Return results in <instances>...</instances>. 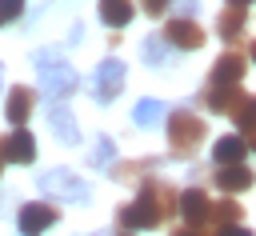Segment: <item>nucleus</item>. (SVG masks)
<instances>
[{"instance_id": "f257e3e1", "label": "nucleus", "mask_w": 256, "mask_h": 236, "mask_svg": "<svg viewBox=\"0 0 256 236\" xmlns=\"http://www.w3.org/2000/svg\"><path fill=\"white\" fill-rule=\"evenodd\" d=\"M204 140V120L192 116V112H172L168 116V144L176 156H188L196 152V144Z\"/></svg>"}, {"instance_id": "f03ea898", "label": "nucleus", "mask_w": 256, "mask_h": 236, "mask_svg": "<svg viewBox=\"0 0 256 236\" xmlns=\"http://www.w3.org/2000/svg\"><path fill=\"white\" fill-rule=\"evenodd\" d=\"M40 192L44 196H56V200H68V204H84L88 200V188H84V180L80 176H72L68 168H48V172H40Z\"/></svg>"}, {"instance_id": "7ed1b4c3", "label": "nucleus", "mask_w": 256, "mask_h": 236, "mask_svg": "<svg viewBox=\"0 0 256 236\" xmlns=\"http://www.w3.org/2000/svg\"><path fill=\"white\" fill-rule=\"evenodd\" d=\"M120 88H124V60H116V56L100 60V68H96V88H92L96 100L108 104V100L120 96Z\"/></svg>"}, {"instance_id": "20e7f679", "label": "nucleus", "mask_w": 256, "mask_h": 236, "mask_svg": "<svg viewBox=\"0 0 256 236\" xmlns=\"http://www.w3.org/2000/svg\"><path fill=\"white\" fill-rule=\"evenodd\" d=\"M164 40L172 48H180V52H192V48L204 44V28L196 20H188V16H180V20H168L164 24Z\"/></svg>"}, {"instance_id": "39448f33", "label": "nucleus", "mask_w": 256, "mask_h": 236, "mask_svg": "<svg viewBox=\"0 0 256 236\" xmlns=\"http://www.w3.org/2000/svg\"><path fill=\"white\" fill-rule=\"evenodd\" d=\"M160 220H164V216H160V208H156L144 192H140L132 204H124V208H120V224H124V228H156Z\"/></svg>"}, {"instance_id": "423d86ee", "label": "nucleus", "mask_w": 256, "mask_h": 236, "mask_svg": "<svg viewBox=\"0 0 256 236\" xmlns=\"http://www.w3.org/2000/svg\"><path fill=\"white\" fill-rule=\"evenodd\" d=\"M40 88H44V96H48V100H64V96H72V92H76V72H72L68 64L44 68V72H40Z\"/></svg>"}, {"instance_id": "0eeeda50", "label": "nucleus", "mask_w": 256, "mask_h": 236, "mask_svg": "<svg viewBox=\"0 0 256 236\" xmlns=\"http://www.w3.org/2000/svg\"><path fill=\"white\" fill-rule=\"evenodd\" d=\"M212 200H208V192L204 188H188L184 196H180V216L188 220V224H196V228H204L208 220H212Z\"/></svg>"}, {"instance_id": "6e6552de", "label": "nucleus", "mask_w": 256, "mask_h": 236, "mask_svg": "<svg viewBox=\"0 0 256 236\" xmlns=\"http://www.w3.org/2000/svg\"><path fill=\"white\" fill-rule=\"evenodd\" d=\"M200 100H204V108H212V112H220V116H224V112L232 116V112L244 104V92H240L236 84H208V92H204Z\"/></svg>"}, {"instance_id": "1a4fd4ad", "label": "nucleus", "mask_w": 256, "mask_h": 236, "mask_svg": "<svg viewBox=\"0 0 256 236\" xmlns=\"http://www.w3.org/2000/svg\"><path fill=\"white\" fill-rule=\"evenodd\" d=\"M16 224H20L24 236H40V232H48V228L56 224V208H52V204H24Z\"/></svg>"}, {"instance_id": "9d476101", "label": "nucleus", "mask_w": 256, "mask_h": 236, "mask_svg": "<svg viewBox=\"0 0 256 236\" xmlns=\"http://www.w3.org/2000/svg\"><path fill=\"white\" fill-rule=\"evenodd\" d=\"M0 156L12 160V164H28V160H36V140H32V132L16 128L12 136H4V140H0Z\"/></svg>"}, {"instance_id": "9b49d317", "label": "nucleus", "mask_w": 256, "mask_h": 236, "mask_svg": "<svg viewBox=\"0 0 256 236\" xmlns=\"http://www.w3.org/2000/svg\"><path fill=\"white\" fill-rule=\"evenodd\" d=\"M244 56L240 52H224L220 60H216V68H212V76H208V84H240V76H244Z\"/></svg>"}, {"instance_id": "f8f14e48", "label": "nucleus", "mask_w": 256, "mask_h": 236, "mask_svg": "<svg viewBox=\"0 0 256 236\" xmlns=\"http://www.w3.org/2000/svg\"><path fill=\"white\" fill-rule=\"evenodd\" d=\"M32 104H36L32 88H12V92H8V104H4V116L20 128V124L28 120V112H32Z\"/></svg>"}, {"instance_id": "ddd939ff", "label": "nucleus", "mask_w": 256, "mask_h": 236, "mask_svg": "<svg viewBox=\"0 0 256 236\" xmlns=\"http://www.w3.org/2000/svg\"><path fill=\"white\" fill-rule=\"evenodd\" d=\"M140 192L160 208V216H164V220H168V216L176 212V204H180V200H176V192H172V184H164V180H148Z\"/></svg>"}, {"instance_id": "4468645a", "label": "nucleus", "mask_w": 256, "mask_h": 236, "mask_svg": "<svg viewBox=\"0 0 256 236\" xmlns=\"http://www.w3.org/2000/svg\"><path fill=\"white\" fill-rule=\"evenodd\" d=\"M48 124H52V132H56V140H60V144H76V140H80L76 116H72L68 108H52V112H48Z\"/></svg>"}, {"instance_id": "2eb2a0df", "label": "nucleus", "mask_w": 256, "mask_h": 236, "mask_svg": "<svg viewBox=\"0 0 256 236\" xmlns=\"http://www.w3.org/2000/svg\"><path fill=\"white\" fill-rule=\"evenodd\" d=\"M216 184H220V192H244V188L252 184V168H244V164H224V168L216 172Z\"/></svg>"}, {"instance_id": "dca6fc26", "label": "nucleus", "mask_w": 256, "mask_h": 236, "mask_svg": "<svg viewBox=\"0 0 256 236\" xmlns=\"http://www.w3.org/2000/svg\"><path fill=\"white\" fill-rule=\"evenodd\" d=\"M220 36L224 40H240L244 36V24H248V16H244V4H228L224 12H220Z\"/></svg>"}, {"instance_id": "f3484780", "label": "nucleus", "mask_w": 256, "mask_h": 236, "mask_svg": "<svg viewBox=\"0 0 256 236\" xmlns=\"http://www.w3.org/2000/svg\"><path fill=\"white\" fill-rule=\"evenodd\" d=\"M244 152H248V148H244V140H240V136H220V140H216V148H212V156H216V164H220V168H224V164H240V160H244Z\"/></svg>"}, {"instance_id": "a211bd4d", "label": "nucleus", "mask_w": 256, "mask_h": 236, "mask_svg": "<svg viewBox=\"0 0 256 236\" xmlns=\"http://www.w3.org/2000/svg\"><path fill=\"white\" fill-rule=\"evenodd\" d=\"M100 20L112 28H124L132 20V0H100Z\"/></svg>"}, {"instance_id": "6ab92c4d", "label": "nucleus", "mask_w": 256, "mask_h": 236, "mask_svg": "<svg viewBox=\"0 0 256 236\" xmlns=\"http://www.w3.org/2000/svg\"><path fill=\"white\" fill-rule=\"evenodd\" d=\"M132 120H136L140 128H152L156 120H164V104H160V100H140L136 112H132Z\"/></svg>"}, {"instance_id": "aec40b11", "label": "nucleus", "mask_w": 256, "mask_h": 236, "mask_svg": "<svg viewBox=\"0 0 256 236\" xmlns=\"http://www.w3.org/2000/svg\"><path fill=\"white\" fill-rule=\"evenodd\" d=\"M232 120H236L240 132H252L256 136V96H244V104L232 112Z\"/></svg>"}, {"instance_id": "412c9836", "label": "nucleus", "mask_w": 256, "mask_h": 236, "mask_svg": "<svg viewBox=\"0 0 256 236\" xmlns=\"http://www.w3.org/2000/svg\"><path fill=\"white\" fill-rule=\"evenodd\" d=\"M240 216H244V212H240V204H232V200H224V204L212 208V220H216V224H240Z\"/></svg>"}, {"instance_id": "4be33fe9", "label": "nucleus", "mask_w": 256, "mask_h": 236, "mask_svg": "<svg viewBox=\"0 0 256 236\" xmlns=\"http://www.w3.org/2000/svg\"><path fill=\"white\" fill-rule=\"evenodd\" d=\"M164 44H168L164 36H148V40H144V60H148V64H164V52H168Z\"/></svg>"}, {"instance_id": "5701e85b", "label": "nucleus", "mask_w": 256, "mask_h": 236, "mask_svg": "<svg viewBox=\"0 0 256 236\" xmlns=\"http://www.w3.org/2000/svg\"><path fill=\"white\" fill-rule=\"evenodd\" d=\"M112 152H116V148H112V140H108V136H100V140H96V152H92V164H96V168H100V164H112Z\"/></svg>"}, {"instance_id": "b1692460", "label": "nucleus", "mask_w": 256, "mask_h": 236, "mask_svg": "<svg viewBox=\"0 0 256 236\" xmlns=\"http://www.w3.org/2000/svg\"><path fill=\"white\" fill-rule=\"evenodd\" d=\"M20 12H24V0H0V28H4V24H12Z\"/></svg>"}, {"instance_id": "393cba45", "label": "nucleus", "mask_w": 256, "mask_h": 236, "mask_svg": "<svg viewBox=\"0 0 256 236\" xmlns=\"http://www.w3.org/2000/svg\"><path fill=\"white\" fill-rule=\"evenodd\" d=\"M32 60H36V68H40V72H44V68H56V64H64L56 48H40V52H36Z\"/></svg>"}, {"instance_id": "a878e982", "label": "nucleus", "mask_w": 256, "mask_h": 236, "mask_svg": "<svg viewBox=\"0 0 256 236\" xmlns=\"http://www.w3.org/2000/svg\"><path fill=\"white\" fill-rule=\"evenodd\" d=\"M172 0H140V8L148 12V16H164V8H168Z\"/></svg>"}, {"instance_id": "bb28decb", "label": "nucleus", "mask_w": 256, "mask_h": 236, "mask_svg": "<svg viewBox=\"0 0 256 236\" xmlns=\"http://www.w3.org/2000/svg\"><path fill=\"white\" fill-rule=\"evenodd\" d=\"M216 236H252L248 228H240V224H220L216 228Z\"/></svg>"}, {"instance_id": "cd10ccee", "label": "nucleus", "mask_w": 256, "mask_h": 236, "mask_svg": "<svg viewBox=\"0 0 256 236\" xmlns=\"http://www.w3.org/2000/svg\"><path fill=\"white\" fill-rule=\"evenodd\" d=\"M172 236H208V232H204V228H196V224H184V228H176Z\"/></svg>"}, {"instance_id": "c85d7f7f", "label": "nucleus", "mask_w": 256, "mask_h": 236, "mask_svg": "<svg viewBox=\"0 0 256 236\" xmlns=\"http://www.w3.org/2000/svg\"><path fill=\"white\" fill-rule=\"evenodd\" d=\"M200 8V0H180V12H196Z\"/></svg>"}, {"instance_id": "c756f323", "label": "nucleus", "mask_w": 256, "mask_h": 236, "mask_svg": "<svg viewBox=\"0 0 256 236\" xmlns=\"http://www.w3.org/2000/svg\"><path fill=\"white\" fill-rule=\"evenodd\" d=\"M228 4H252V0H228Z\"/></svg>"}, {"instance_id": "7c9ffc66", "label": "nucleus", "mask_w": 256, "mask_h": 236, "mask_svg": "<svg viewBox=\"0 0 256 236\" xmlns=\"http://www.w3.org/2000/svg\"><path fill=\"white\" fill-rule=\"evenodd\" d=\"M252 60H256V44H252Z\"/></svg>"}, {"instance_id": "2f4dec72", "label": "nucleus", "mask_w": 256, "mask_h": 236, "mask_svg": "<svg viewBox=\"0 0 256 236\" xmlns=\"http://www.w3.org/2000/svg\"><path fill=\"white\" fill-rule=\"evenodd\" d=\"M252 152H256V136H252Z\"/></svg>"}, {"instance_id": "473e14b6", "label": "nucleus", "mask_w": 256, "mask_h": 236, "mask_svg": "<svg viewBox=\"0 0 256 236\" xmlns=\"http://www.w3.org/2000/svg\"><path fill=\"white\" fill-rule=\"evenodd\" d=\"M124 236H132V232H124Z\"/></svg>"}]
</instances>
